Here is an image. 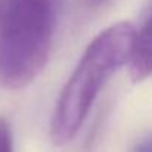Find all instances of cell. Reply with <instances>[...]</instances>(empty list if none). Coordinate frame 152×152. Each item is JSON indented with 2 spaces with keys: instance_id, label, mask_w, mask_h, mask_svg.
<instances>
[{
  "instance_id": "7a4b0ae2",
  "label": "cell",
  "mask_w": 152,
  "mask_h": 152,
  "mask_svg": "<svg viewBox=\"0 0 152 152\" xmlns=\"http://www.w3.org/2000/svg\"><path fill=\"white\" fill-rule=\"evenodd\" d=\"M61 0H0V86L22 89L46 66Z\"/></svg>"
},
{
  "instance_id": "6da1fadb",
  "label": "cell",
  "mask_w": 152,
  "mask_h": 152,
  "mask_svg": "<svg viewBox=\"0 0 152 152\" xmlns=\"http://www.w3.org/2000/svg\"><path fill=\"white\" fill-rule=\"evenodd\" d=\"M136 34L130 22L121 21L105 28L86 48L53 111L50 139L55 145L64 146L77 136L103 84L130 61Z\"/></svg>"
},
{
  "instance_id": "277c9868",
  "label": "cell",
  "mask_w": 152,
  "mask_h": 152,
  "mask_svg": "<svg viewBox=\"0 0 152 152\" xmlns=\"http://www.w3.org/2000/svg\"><path fill=\"white\" fill-rule=\"evenodd\" d=\"M0 152H13L12 130L4 118H0Z\"/></svg>"
},
{
  "instance_id": "5b68a950",
  "label": "cell",
  "mask_w": 152,
  "mask_h": 152,
  "mask_svg": "<svg viewBox=\"0 0 152 152\" xmlns=\"http://www.w3.org/2000/svg\"><path fill=\"white\" fill-rule=\"evenodd\" d=\"M132 152H152V133L136 142L132 148Z\"/></svg>"
},
{
  "instance_id": "8992f818",
  "label": "cell",
  "mask_w": 152,
  "mask_h": 152,
  "mask_svg": "<svg viewBox=\"0 0 152 152\" xmlns=\"http://www.w3.org/2000/svg\"><path fill=\"white\" fill-rule=\"evenodd\" d=\"M90 1H92V4H93V6H103V4L109 3L111 0H90Z\"/></svg>"
},
{
  "instance_id": "3957f363",
  "label": "cell",
  "mask_w": 152,
  "mask_h": 152,
  "mask_svg": "<svg viewBox=\"0 0 152 152\" xmlns=\"http://www.w3.org/2000/svg\"><path fill=\"white\" fill-rule=\"evenodd\" d=\"M129 71L133 81H142L152 75V16L136 34Z\"/></svg>"
}]
</instances>
